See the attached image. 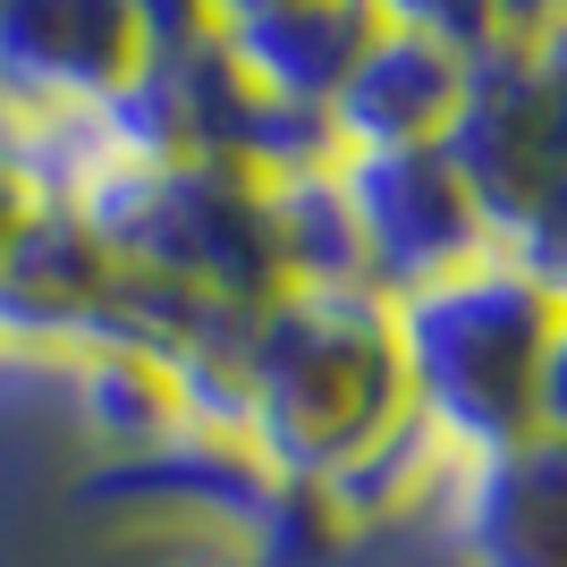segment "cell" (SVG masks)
<instances>
[{"mask_svg":"<svg viewBox=\"0 0 567 567\" xmlns=\"http://www.w3.org/2000/svg\"><path fill=\"white\" fill-rule=\"evenodd\" d=\"M220 390L237 450L297 492H322L406 415L390 306L373 288H271L262 306L237 313L220 348Z\"/></svg>","mask_w":567,"mask_h":567,"instance_id":"6da1fadb","label":"cell"},{"mask_svg":"<svg viewBox=\"0 0 567 567\" xmlns=\"http://www.w3.org/2000/svg\"><path fill=\"white\" fill-rule=\"evenodd\" d=\"M550 331H559V306L499 246L424 288H406V297H390L406 415L432 432V450L450 466L492 457L543 424Z\"/></svg>","mask_w":567,"mask_h":567,"instance_id":"7a4b0ae2","label":"cell"},{"mask_svg":"<svg viewBox=\"0 0 567 567\" xmlns=\"http://www.w3.org/2000/svg\"><path fill=\"white\" fill-rule=\"evenodd\" d=\"M69 213L94 229V246L153 288H187L204 306H262L280 280V237H271V178L237 162H118L102 153L76 178Z\"/></svg>","mask_w":567,"mask_h":567,"instance_id":"3957f363","label":"cell"},{"mask_svg":"<svg viewBox=\"0 0 567 567\" xmlns=\"http://www.w3.org/2000/svg\"><path fill=\"white\" fill-rule=\"evenodd\" d=\"M331 187L355 237V280L381 306L406 288L441 280L457 262L492 255V229L450 178L441 144H373V153H331Z\"/></svg>","mask_w":567,"mask_h":567,"instance_id":"277c9868","label":"cell"},{"mask_svg":"<svg viewBox=\"0 0 567 567\" xmlns=\"http://www.w3.org/2000/svg\"><path fill=\"white\" fill-rule=\"evenodd\" d=\"M441 162L466 187V204L483 213L492 246L534 213V195L567 169V136L550 118V94L534 76V60H525V43H492L466 60L450 127H441Z\"/></svg>","mask_w":567,"mask_h":567,"instance_id":"5b68a950","label":"cell"},{"mask_svg":"<svg viewBox=\"0 0 567 567\" xmlns=\"http://www.w3.org/2000/svg\"><path fill=\"white\" fill-rule=\"evenodd\" d=\"M144 60L127 0H0V127L94 118Z\"/></svg>","mask_w":567,"mask_h":567,"instance_id":"8992f818","label":"cell"},{"mask_svg":"<svg viewBox=\"0 0 567 567\" xmlns=\"http://www.w3.org/2000/svg\"><path fill=\"white\" fill-rule=\"evenodd\" d=\"M424 525L441 534L450 567H567V441L525 432L450 466Z\"/></svg>","mask_w":567,"mask_h":567,"instance_id":"52a82bcc","label":"cell"},{"mask_svg":"<svg viewBox=\"0 0 567 567\" xmlns=\"http://www.w3.org/2000/svg\"><path fill=\"white\" fill-rule=\"evenodd\" d=\"M457 76H466V51L432 43L424 25L373 18L355 69L339 76L331 94V153H373V144H441L457 102Z\"/></svg>","mask_w":567,"mask_h":567,"instance_id":"ba28073f","label":"cell"},{"mask_svg":"<svg viewBox=\"0 0 567 567\" xmlns=\"http://www.w3.org/2000/svg\"><path fill=\"white\" fill-rule=\"evenodd\" d=\"M364 34H373V9H355V0H262L246 18H220V51L271 102L313 111V118L331 111V94H339V76L355 69Z\"/></svg>","mask_w":567,"mask_h":567,"instance_id":"9c48e42d","label":"cell"},{"mask_svg":"<svg viewBox=\"0 0 567 567\" xmlns=\"http://www.w3.org/2000/svg\"><path fill=\"white\" fill-rule=\"evenodd\" d=\"M499 255H508V262L525 271V280H534V288L550 297V306L567 313V169L550 178L543 195H534V213H525L517 229L499 237Z\"/></svg>","mask_w":567,"mask_h":567,"instance_id":"30bf717a","label":"cell"},{"mask_svg":"<svg viewBox=\"0 0 567 567\" xmlns=\"http://www.w3.org/2000/svg\"><path fill=\"white\" fill-rule=\"evenodd\" d=\"M390 18H399V25H424L432 43L466 51V60L499 43V0H399Z\"/></svg>","mask_w":567,"mask_h":567,"instance_id":"8fae6325","label":"cell"},{"mask_svg":"<svg viewBox=\"0 0 567 567\" xmlns=\"http://www.w3.org/2000/svg\"><path fill=\"white\" fill-rule=\"evenodd\" d=\"M127 18H136L144 51H187V43H204V34H220L213 0H127Z\"/></svg>","mask_w":567,"mask_h":567,"instance_id":"7c38bea8","label":"cell"},{"mask_svg":"<svg viewBox=\"0 0 567 567\" xmlns=\"http://www.w3.org/2000/svg\"><path fill=\"white\" fill-rule=\"evenodd\" d=\"M525 60H534V76H543V94H550V118H559V136H567V25L534 34V43H525Z\"/></svg>","mask_w":567,"mask_h":567,"instance_id":"4fadbf2b","label":"cell"},{"mask_svg":"<svg viewBox=\"0 0 567 567\" xmlns=\"http://www.w3.org/2000/svg\"><path fill=\"white\" fill-rule=\"evenodd\" d=\"M534 432H559V441H567V313H559L550 355H543V424H534Z\"/></svg>","mask_w":567,"mask_h":567,"instance_id":"5bb4252c","label":"cell"},{"mask_svg":"<svg viewBox=\"0 0 567 567\" xmlns=\"http://www.w3.org/2000/svg\"><path fill=\"white\" fill-rule=\"evenodd\" d=\"M550 25H567V0H499V43H534Z\"/></svg>","mask_w":567,"mask_h":567,"instance_id":"9a60e30c","label":"cell"},{"mask_svg":"<svg viewBox=\"0 0 567 567\" xmlns=\"http://www.w3.org/2000/svg\"><path fill=\"white\" fill-rule=\"evenodd\" d=\"M25 220H34V187H25L18 169L0 162V255H9V237H18Z\"/></svg>","mask_w":567,"mask_h":567,"instance_id":"2e32d148","label":"cell"},{"mask_svg":"<svg viewBox=\"0 0 567 567\" xmlns=\"http://www.w3.org/2000/svg\"><path fill=\"white\" fill-rule=\"evenodd\" d=\"M246 9H262V0H213V18H246Z\"/></svg>","mask_w":567,"mask_h":567,"instance_id":"e0dca14e","label":"cell"},{"mask_svg":"<svg viewBox=\"0 0 567 567\" xmlns=\"http://www.w3.org/2000/svg\"><path fill=\"white\" fill-rule=\"evenodd\" d=\"M355 9H373V18H390V9H399V0H355Z\"/></svg>","mask_w":567,"mask_h":567,"instance_id":"ac0fdd59","label":"cell"}]
</instances>
